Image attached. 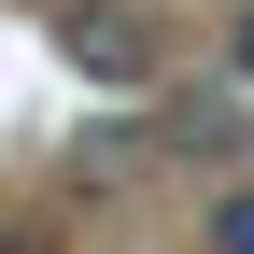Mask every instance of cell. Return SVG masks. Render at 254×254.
<instances>
[{
  "label": "cell",
  "mask_w": 254,
  "mask_h": 254,
  "mask_svg": "<svg viewBox=\"0 0 254 254\" xmlns=\"http://www.w3.org/2000/svg\"><path fill=\"white\" fill-rule=\"evenodd\" d=\"M212 254H254V184H240L226 212H212Z\"/></svg>",
  "instance_id": "cell-2"
},
{
  "label": "cell",
  "mask_w": 254,
  "mask_h": 254,
  "mask_svg": "<svg viewBox=\"0 0 254 254\" xmlns=\"http://www.w3.org/2000/svg\"><path fill=\"white\" fill-rule=\"evenodd\" d=\"M57 57H71L85 85H155V57H170V43H155L141 14H113V0H85V14H57Z\"/></svg>",
  "instance_id": "cell-1"
},
{
  "label": "cell",
  "mask_w": 254,
  "mask_h": 254,
  "mask_svg": "<svg viewBox=\"0 0 254 254\" xmlns=\"http://www.w3.org/2000/svg\"><path fill=\"white\" fill-rule=\"evenodd\" d=\"M226 71H240V85H254V14H240V28H226Z\"/></svg>",
  "instance_id": "cell-3"
}]
</instances>
